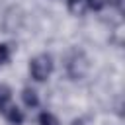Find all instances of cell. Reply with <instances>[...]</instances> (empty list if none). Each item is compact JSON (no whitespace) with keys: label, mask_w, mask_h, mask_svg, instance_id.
<instances>
[{"label":"cell","mask_w":125,"mask_h":125,"mask_svg":"<svg viewBox=\"0 0 125 125\" xmlns=\"http://www.w3.org/2000/svg\"><path fill=\"white\" fill-rule=\"evenodd\" d=\"M29 72H31V76L37 82L47 80L51 76V72H53V59H51V55L41 53V55L33 57L31 62H29Z\"/></svg>","instance_id":"obj_1"},{"label":"cell","mask_w":125,"mask_h":125,"mask_svg":"<svg viewBox=\"0 0 125 125\" xmlns=\"http://www.w3.org/2000/svg\"><path fill=\"white\" fill-rule=\"evenodd\" d=\"M66 70H68V76L72 80H80L88 74L90 70V62H88V57L80 51H74L66 62Z\"/></svg>","instance_id":"obj_2"},{"label":"cell","mask_w":125,"mask_h":125,"mask_svg":"<svg viewBox=\"0 0 125 125\" xmlns=\"http://www.w3.org/2000/svg\"><path fill=\"white\" fill-rule=\"evenodd\" d=\"M0 113H2V115H4L12 125H21V121H23V113H21V109H20L14 102H12L10 105H6Z\"/></svg>","instance_id":"obj_3"},{"label":"cell","mask_w":125,"mask_h":125,"mask_svg":"<svg viewBox=\"0 0 125 125\" xmlns=\"http://www.w3.org/2000/svg\"><path fill=\"white\" fill-rule=\"evenodd\" d=\"M68 12L72 16H84L88 12V2L86 0H68Z\"/></svg>","instance_id":"obj_4"},{"label":"cell","mask_w":125,"mask_h":125,"mask_svg":"<svg viewBox=\"0 0 125 125\" xmlns=\"http://www.w3.org/2000/svg\"><path fill=\"white\" fill-rule=\"evenodd\" d=\"M21 98H23V104H25L27 107H35V105L39 104L37 92H35V90H31V88H25V90L21 92Z\"/></svg>","instance_id":"obj_5"},{"label":"cell","mask_w":125,"mask_h":125,"mask_svg":"<svg viewBox=\"0 0 125 125\" xmlns=\"http://www.w3.org/2000/svg\"><path fill=\"white\" fill-rule=\"evenodd\" d=\"M12 104V90L6 84H0V111Z\"/></svg>","instance_id":"obj_6"},{"label":"cell","mask_w":125,"mask_h":125,"mask_svg":"<svg viewBox=\"0 0 125 125\" xmlns=\"http://www.w3.org/2000/svg\"><path fill=\"white\" fill-rule=\"evenodd\" d=\"M39 125H59V121H57V117H55L53 113L43 111V113L39 115Z\"/></svg>","instance_id":"obj_7"},{"label":"cell","mask_w":125,"mask_h":125,"mask_svg":"<svg viewBox=\"0 0 125 125\" xmlns=\"http://www.w3.org/2000/svg\"><path fill=\"white\" fill-rule=\"evenodd\" d=\"M86 2H88V10H96V12H100L105 6V0H86Z\"/></svg>","instance_id":"obj_8"},{"label":"cell","mask_w":125,"mask_h":125,"mask_svg":"<svg viewBox=\"0 0 125 125\" xmlns=\"http://www.w3.org/2000/svg\"><path fill=\"white\" fill-rule=\"evenodd\" d=\"M8 59H10V49H8V45L0 43V64H4Z\"/></svg>","instance_id":"obj_9"},{"label":"cell","mask_w":125,"mask_h":125,"mask_svg":"<svg viewBox=\"0 0 125 125\" xmlns=\"http://www.w3.org/2000/svg\"><path fill=\"white\" fill-rule=\"evenodd\" d=\"M105 2H107V4H111V6H113V8H117V10L121 8V0H105Z\"/></svg>","instance_id":"obj_10"}]
</instances>
